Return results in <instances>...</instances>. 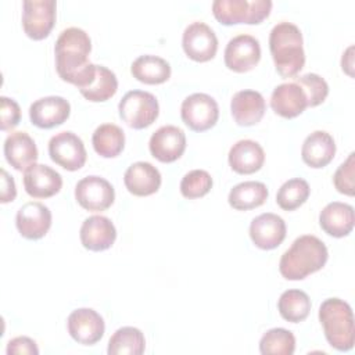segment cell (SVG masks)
<instances>
[{
  "label": "cell",
  "mask_w": 355,
  "mask_h": 355,
  "mask_svg": "<svg viewBox=\"0 0 355 355\" xmlns=\"http://www.w3.org/2000/svg\"><path fill=\"white\" fill-rule=\"evenodd\" d=\"M75 198L87 211H105L114 204L115 190L107 179L90 175L76 183Z\"/></svg>",
  "instance_id": "obj_10"
},
{
  "label": "cell",
  "mask_w": 355,
  "mask_h": 355,
  "mask_svg": "<svg viewBox=\"0 0 355 355\" xmlns=\"http://www.w3.org/2000/svg\"><path fill=\"white\" fill-rule=\"evenodd\" d=\"M286 222L282 216L265 212L252 219L250 225V237L261 250H273L286 239Z\"/></svg>",
  "instance_id": "obj_17"
},
{
  "label": "cell",
  "mask_w": 355,
  "mask_h": 355,
  "mask_svg": "<svg viewBox=\"0 0 355 355\" xmlns=\"http://www.w3.org/2000/svg\"><path fill=\"white\" fill-rule=\"evenodd\" d=\"M352 51H354V47L352 46H349L348 49H347V51L343 54V58H341V67H343V71H345L349 76H352L354 73H352V65H354V62H352V60H354V57H352Z\"/></svg>",
  "instance_id": "obj_41"
},
{
  "label": "cell",
  "mask_w": 355,
  "mask_h": 355,
  "mask_svg": "<svg viewBox=\"0 0 355 355\" xmlns=\"http://www.w3.org/2000/svg\"><path fill=\"white\" fill-rule=\"evenodd\" d=\"M354 208L345 202H329L319 214L320 227L324 233L337 239L348 236L354 229Z\"/></svg>",
  "instance_id": "obj_25"
},
{
  "label": "cell",
  "mask_w": 355,
  "mask_h": 355,
  "mask_svg": "<svg viewBox=\"0 0 355 355\" xmlns=\"http://www.w3.org/2000/svg\"><path fill=\"white\" fill-rule=\"evenodd\" d=\"M294 349V334L282 327L268 330L259 341V351L262 355H293Z\"/></svg>",
  "instance_id": "obj_34"
},
{
  "label": "cell",
  "mask_w": 355,
  "mask_h": 355,
  "mask_svg": "<svg viewBox=\"0 0 355 355\" xmlns=\"http://www.w3.org/2000/svg\"><path fill=\"white\" fill-rule=\"evenodd\" d=\"M92 51V40L80 28L64 29L54 46L55 69L64 82L75 85L79 92L90 86L96 78L97 65L87 55Z\"/></svg>",
  "instance_id": "obj_1"
},
{
  "label": "cell",
  "mask_w": 355,
  "mask_h": 355,
  "mask_svg": "<svg viewBox=\"0 0 355 355\" xmlns=\"http://www.w3.org/2000/svg\"><path fill=\"white\" fill-rule=\"evenodd\" d=\"M227 159L234 172L240 175H250L262 168L265 162V153L259 143L244 139L232 146Z\"/></svg>",
  "instance_id": "obj_26"
},
{
  "label": "cell",
  "mask_w": 355,
  "mask_h": 355,
  "mask_svg": "<svg viewBox=\"0 0 355 355\" xmlns=\"http://www.w3.org/2000/svg\"><path fill=\"white\" fill-rule=\"evenodd\" d=\"M270 107L277 115L291 119L305 111L308 100L298 83L287 82L275 87L270 96Z\"/></svg>",
  "instance_id": "obj_20"
},
{
  "label": "cell",
  "mask_w": 355,
  "mask_h": 355,
  "mask_svg": "<svg viewBox=\"0 0 355 355\" xmlns=\"http://www.w3.org/2000/svg\"><path fill=\"white\" fill-rule=\"evenodd\" d=\"M270 0H215L212 14L222 25L261 24L269 17L272 10Z\"/></svg>",
  "instance_id": "obj_5"
},
{
  "label": "cell",
  "mask_w": 355,
  "mask_h": 355,
  "mask_svg": "<svg viewBox=\"0 0 355 355\" xmlns=\"http://www.w3.org/2000/svg\"><path fill=\"white\" fill-rule=\"evenodd\" d=\"M94 151L103 158L119 155L125 147V133L114 123H103L96 128L92 136Z\"/></svg>",
  "instance_id": "obj_29"
},
{
  "label": "cell",
  "mask_w": 355,
  "mask_h": 355,
  "mask_svg": "<svg viewBox=\"0 0 355 355\" xmlns=\"http://www.w3.org/2000/svg\"><path fill=\"white\" fill-rule=\"evenodd\" d=\"M261 60V46L251 35H237L229 40L225 49V65L234 72L251 71Z\"/></svg>",
  "instance_id": "obj_12"
},
{
  "label": "cell",
  "mask_w": 355,
  "mask_h": 355,
  "mask_svg": "<svg viewBox=\"0 0 355 355\" xmlns=\"http://www.w3.org/2000/svg\"><path fill=\"white\" fill-rule=\"evenodd\" d=\"M15 225L22 237L39 240L46 236L51 226V211L42 202H26L18 209Z\"/></svg>",
  "instance_id": "obj_15"
},
{
  "label": "cell",
  "mask_w": 355,
  "mask_h": 355,
  "mask_svg": "<svg viewBox=\"0 0 355 355\" xmlns=\"http://www.w3.org/2000/svg\"><path fill=\"white\" fill-rule=\"evenodd\" d=\"M0 114H1V130L7 132L14 129L21 121V108L18 103L6 96L0 97Z\"/></svg>",
  "instance_id": "obj_38"
},
{
  "label": "cell",
  "mask_w": 355,
  "mask_h": 355,
  "mask_svg": "<svg viewBox=\"0 0 355 355\" xmlns=\"http://www.w3.org/2000/svg\"><path fill=\"white\" fill-rule=\"evenodd\" d=\"M304 40L300 28L291 22L283 21L275 25L269 35V49L282 78L295 76L305 64Z\"/></svg>",
  "instance_id": "obj_3"
},
{
  "label": "cell",
  "mask_w": 355,
  "mask_h": 355,
  "mask_svg": "<svg viewBox=\"0 0 355 355\" xmlns=\"http://www.w3.org/2000/svg\"><path fill=\"white\" fill-rule=\"evenodd\" d=\"M309 193L311 189L306 180L293 178L280 186L276 194V202L284 211H294L308 200Z\"/></svg>",
  "instance_id": "obj_33"
},
{
  "label": "cell",
  "mask_w": 355,
  "mask_h": 355,
  "mask_svg": "<svg viewBox=\"0 0 355 355\" xmlns=\"http://www.w3.org/2000/svg\"><path fill=\"white\" fill-rule=\"evenodd\" d=\"M148 148L151 155L159 162H173L186 150V135L175 125L161 126L151 135Z\"/></svg>",
  "instance_id": "obj_13"
},
{
  "label": "cell",
  "mask_w": 355,
  "mask_h": 355,
  "mask_svg": "<svg viewBox=\"0 0 355 355\" xmlns=\"http://www.w3.org/2000/svg\"><path fill=\"white\" fill-rule=\"evenodd\" d=\"M50 158L67 171H78L86 162V148L79 136L65 130L54 135L49 141Z\"/></svg>",
  "instance_id": "obj_9"
},
{
  "label": "cell",
  "mask_w": 355,
  "mask_h": 355,
  "mask_svg": "<svg viewBox=\"0 0 355 355\" xmlns=\"http://www.w3.org/2000/svg\"><path fill=\"white\" fill-rule=\"evenodd\" d=\"M277 309L284 320L300 323L309 315L311 300L305 291L291 288L282 293L277 301Z\"/></svg>",
  "instance_id": "obj_31"
},
{
  "label": "cell",
  "mask_w": 355,
  "mask_h": 355,
  "mask_svg": "<svg viewBox=\"0 0 355 355\" xmlns=\"http://www.w3.org/2000/svg\"><path fill=\"white\" fill-rule=\"evenodd\" d=\"M6 352H7V355H21V354L37 355L39 348H37L36 343L32 338L25 337V336H19V337H15V338L8 341Z\"/></svg>",
  "instance_id": "obj_39"
},
{
  "label": "cell",
  "mask_w": 355,
  "mask_h": 355,
  "mask_svg": "<svg viewBox=\"0 0 355 355\" xmlns=\"http://www.w3.org/2000/svg\"><path fill=\"white\" fill-rule=\"evenodd\" d=\"M265 98L255 90H240L230 101V112L240 126L257 125L265 114Z\"/></svg>",
  "instance_id": "obj_21"
},
{
  "label": "cell",
  "mask_w": 355,
  "mask_h": 355,
  "mask_svg": "<svg viewBox=\"0 0 355 355\" xmlns=\"http://www.w3.org/2000/svg\"><path fill=\"white\" fill-rule=\"evenodd\" d=\"M4 157L17 171H26L37 161V147L26 132H14L4 141Z\"/></svg>",
  "instance_id": "obj_24"
},
{
  "label": "cell",
  "mask_w": 355,
  "mask_h": 355,
  "mask_svg": "<svg viewBox=\"0 0 355 355\" xmlns=\"http://www.w3.org/2000/svg\"><path fill=\"white\" fill-rule=\"evenodd\" d=\"M118 90V79L115 73L104 65H97L96 78L86 89L80 90V94L93 103H100L111 98Z\"/></svg>",
  "instance_id": "obj_32"
},
{
  "label": "cell",
  "mask_w": 355,
  "mask_h": 355,
  "mask_svg": "<svg viewBox=\"0 0 355 355\" xmlns=\"http://www.w3.org/2000/svg\"><path fill=\"white\" fill-rule=\"evenodd\" d=\"M319 320L327 343L337 351H349L354 347V315L351 306L340 298H327L319 308Z\"/></svg>",
  "instance_id": "obj_4"
},
{
  "label": "cell",
  "mask_w": 355,
  "mask_h": 355,
  "mask_svg": "<svg viewBox=\"0 0 355 355\" xmlns=\"http://www.w3.org/2000/svg\"><path fill=\"white\" fill-rule=\"evenodd\" d=\"M79 237L86 250L96 252L104 251L114 244L116 239V229L107 216L93 215L83 220Z\"/></svg>",
  "instance_id": "obj_19"
},
{
  "label": "cell",
  "mask_w": 355,
  "mask_h": 355,
  "mask_svg": "<svg viewBox=\"0 0 355 355\" xmlns=\"http://www.w3.org/2000/svg\"><path fill=\"white\" fill-rule=\"evenodd\" d=\"M354 166H355V154L351 153L348 158L337 168L333 183L338 193L345 196H354Z\"/></svg>",
  "instance_id": "obj_37"
},
{
  "label": "cell",
  "mask_w": 355,
  "mask_h": 355,
  "mask_svg": "<svg viewBox=\"0 0 355 355\" xmlns=\"http://www.w3.org/2000/svg\"><path fill=\"white\" fill-rule=\"evenodd\" d=\"M336 154V143L330 133L324 130H315L302 143V161L311 168H323L329 165Z\"/></svg>",
  "instance_id": "obj_23"
},
{
  "label": "cell",
  "mask_w": 355,
  "mask_h": 355,
  "mask_svg": "<svg viewBox=\"0 0 355 355\" xmlns=\"http://www.w3.org/2000/svg\"><path fill=\"white\" fill-rule=\"evenodd\" d=\"M71 114V104L60 96H47L36 100L29 107L31 122L40 129L62 125Z\"/></svg>",
  "instance_id": "obj_16"
},
{
  "label": "cell",
  "mask_w": 355,
  "mask_h": 355,
  "mask_svg": "<svg viewBox=\"0 0 355 355\" xmlns=\"http://www.w3.org/2000/svg\"><path fill=\"white\" fill-rule=\"evenodd\" d=\"M182 46L189 58L197 62H207L216 54L218 37L207 24L196 21L186 26Z\"/></svg>",
  "instance_id": "obj_11"
},
{
  "label": "cell",
  "mask_w": 355,
  "mask_h": 355,
  "mask_svg": "<svg viewBox=\"0 0 355 355\" xmlns=\"http://www.w3.org/2000/svg\"><path fill=\"white\" fill-rule=\"evenodd\" d=\"M146 340L141 330L132 326L118 329L108 341L110 355H140L144 352Z\"/></svg>",
  "instance_id": "obj_30"
},
{
  "label": "cell",
  "mask_w": 355,
  "mask_h": 355,
  "mask_svg": "<svg viewBox=\"0 0 355 355\" xmlns=\"http://www.w3.org/2000/svg\"><path fill=\"white\" fill-rule=\"evenodd\" d=\"M212 187V178L204 169H193L187 172L180 182V193L183 197L193 200L205 196Z\"/></svg>",
  "instance_id": "obj_35"
},
{
  "label": "cell",
  "mask_w": 355,
  "mask_h": 355,
  "mask_svg": "<svg viewBox=\"0 0 355 355\" xmlns=\"http://www.w3.org/2000/svg\"><path fill=\"white\" fill-rule=\"evenodd\" d=\"M183 122L194 132H204L215 126L219 118V107L214 97L205 93H193L180 107Z\"/></svg>",
  "instance_id": "obj_7"
},
{
  "label": "cell",
  "mask_w": 355,
  "mask_h": 355,
  "mask_svg": "<svg viewBox=\"0 0 355 355\" xmlns=\"http://www.w3.org/2000/svg\"><path fill=\"white\" fill-rule=\"evenodd\" d=\"M118 111L128 126L144 129L158 118L159 105L154 94L143 90H130L121 98Z\"/></svg>",
  "instance_id": "obj_6"
},
{
  "label": "cell",
  "mask_w": 355,
  "mask_h": 355,
  "mask_svg": "<svg viewBox=\"0 0 355 355\" xmlns=\"http://www.w3.org/2000/svg\"><path fill=\"white\" fill-rule=\"evenodd\" d=\"M17 197V189L15 182L12 176L8 175L6 169H1V191H0V201L3 204H7L10 201H14Z\"/></svg>",
  "instance_id": "obj_40"
},
{
  "label": "cell",
  "mask_w": 355,
  "mask_h": 355,
  "mask_svg": "<svg viewBox=\"0 0 355 355\" xmlns=\"http://www.w3.org/2000/svg\"><path fill=\"white\" fill-rule=\"evenodd\" d=\"M133 78L146 85H159L171 78V65L166 60L146 54L137 57L130 67Z\"/></svg>",
  "instance_id": "obj_27"
},
{
  "label": "cell",
  "mask_w": 355,
  "mask_h": 355,
  "mask_svg": "<svg viewBox=\"0 0 355 355\" xmlns=\"http://www.w3.org/2000/svg\"><path fill=\"white\" fill-rule=\"evenodd\" d=\"M329 252L324 243L312 234L297 237L282 255L279 270L287 280H302L318 272L327 262Z\"/></svg>",
  "instance_id": "obj_2"
},
{
  "label": "cell",
  "mask_w": 355,
  "mask_h": 355,
  "mask_svg": "<svg viewBox=\"0 0 355 355\" xmlns=\"http://www.w3.org/2000/svg\"><path fill=\"white\" fill-rule=\"evenodd\" d=\"M25 191L33 198H49L62 187L61 175L43 164H33L24 171Z\"/></svg>",
  "instance_id": "obj_18"
},
{
  "label": "cell",
  "mask_w": 355,
  "mask_h": 355,
  "mask_svg": "<svg viewBox=\"0 0 355 355\" xmlns=\"http://www.w3.org/2000/svg\"><path fill=\"white\" fill-rule=\"evenodd\" d=\"M295 83L302 87L308 100V107H316L322 104L329 94L327 82L318 73H305L300 78H295Z\"/></svg>",
  "instance_id": "obj_36"
},
{
  "label": "cell",
  "mask_w": 355,
  "mask_h": 355,
  "mask_svg": "<svg viewBox=\"0 0 355 355\" xmlns=\"http://www.w3.org/2000/svg\"><path fill=\"white\" fill-rule=\"evenodd\" d=\"M269 196L266 186L262 182L248 180L236 184L227 197L229 205L237 211H248L261 207Z\"/></svg>",
  "instance_id": "obj_28"
},
{
  "label": "cell",
  "mask_w": 355,
  "mask_h": 355,
  "mask_svg": "<svg viewBox=\"0 0 355 355\" xmlns=\"http://www.w3.org/2000/svg\"><path fill=\"white\" fill-rule=\"evenodd\" d=\"M69 336L79 344L93 345L104 336V319L92 308H79L71 312L67 320Z\"/></svg>",
  "instance_id": "obj_14"
},
{
  "label": "cell",
  "mask_w": 355,
  "mask_h": 355,
  "mask_svg": "<svg viewBox=\"0 0 355 355\" xmlns=\"http://www.w3.org/2000/svg\"><path fill=\"white\" fill-rule=\"evenodd\" d=\"M123 183L128 191L133 196H151L157 193L161 186V173L153 164L139 161L126 169L123 175Z\"/></svg>",
  "instance_id": "obj_22"
},
{
  "label": "cell",
  "mask_w": 355,
  "mask_h": 355,
  "mask_svg": "<svg viewBox=\"0 0 355 355\" xmlns=\"http://www.w3.org/2000/svg\"><path fill=\"white\" fill-rule=\"evenodd\" d=\"M54 0H25L22 3V28L28 37L42 40L47 37L55 24Z\"/></svg>",
  "instance_id": "obj_8"
}]
</instances>
